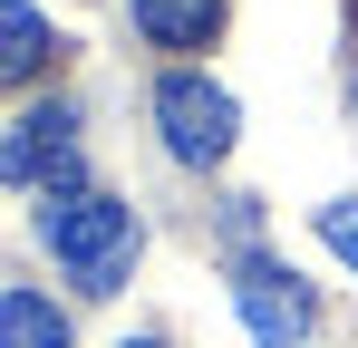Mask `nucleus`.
Wrapping results in <instances>:
<instances>
[{"label": "nucleus", "mask_w": 358, "mask_h": 348, "mask_svg": "<svg viewBox=\"0 0 358 348\" xmlns=\"http://www.w3.org/2000/svg\"><path fill=\"white\" fill-rule=\"evenodd\" d=\"M39 242H49V261H59L78 290H126V271H136V213H126L117 194H97V184H78V194H49L39 203Z\"/></svg>", "instance_id": "obj_1"}, {"label": "nucleus", "mask_w": 358, "mask_h": 348, "mask_svg": "<svg viewBox=\"0 0 358 348\" xmlns=\"http://www.w3.org/2000/svg\"><path fill=\"white\" fill-rule=\"evenodd\" d=\"M155 126H165V155L175 165H223L233 136H242V107H233V87L175 68V78H155Z\"/></svg>", "instance_id": "obj_2"}, {"label": "nucleus", "mask_w": 358, "mask_h": 348, "mask_svg": "<svg viewBox=\"0 0 358 348\" xmlns=\"http://www.w3.org/2000/svg\"><path fill=\"white\" fill-rule=\"evenodd\" d=\"M0 184H49V194H78V107H68V97L29 107L10 136H0Z\"/></svg>", "instance_id": "obj_3"}, {"label": "nucleus", "mask_w": 358, "mask_h": 348, "mask_svg": "<svg viewBox=\"0 0 358 348\" xmlns=\"http://www.w3.org/2000/svg\"><path fill=\"white\" fill-rule=\"evenodd\" d=\"M233 300H242V329H252L262 348H300L310 329H320L310 281H300V271H281V261H262V252L233 271Z\"/></svg>", "instance_id": "obj_4"}, {"label": "nucleus", "mask_w": 358, "mask_h": 348, "mask_svg": "<svg viewBox=\"0 0 358 348\" xmlns=\"http://www.w3.org/2000/svg\"><path fill=\"white\" fill-rule=\"evenodd\" d=\"M49 58H59V29H49L29 0H0V87H29Z\"/></svg>", "instance_id": "obj_5"}, {"label": "nucleus", "mask_w": 358, "mask_h": 348, "mask_svg": "<svg viewBox=\"0 0 358 348\" xmlns=\"http://www.w3.org/2000/svg\"><path fill=\"white\" fill-rule=\"evenodd\" d=\"M136 29L155 49H203L223 29V0H136Z\"/></svg>", "instance_id": "obj_6"}, {"label": "nucleus", "mask_w": 358, "mask_h": 348, "mask_svg": "<svg viewBox=\"0 0 358 348\" xmlns=\"http://www.w3.org/2000/svg\"><path fill=\"white\" fill-rule=\"evenodd\" d=\"M0 348H68V310H49L39 290H0Z\"/></svg>", "instance_id": "obj_7"}, {"label": "nucleus", "mask_w": 358, "mask_h": 348, "mask_svg": "<svg viewBox=\"0 0 358 348\" xmlns=\"http://www.w3.org/2000/svg\"><path fill=\"white\" fill-rule=\"evenodd\" d=\"M320 242H329V252L358 271V203H320Z\"/></svg>", "instance_id": "obj_8"}, {"label": "nucleus", "mask_w": 358, "mask_h": 348, "mask_svg": "<svg viewBox=\"0 0 358 348\" xmlns=\"http://www.w3.org/2000/svg\"><path fill=\"white\" fill-rule=\"evenodd\" d=\"M117 348H165V339H117Z\"/></svg>", "instance_id": "obj_9"}]
</instances>
